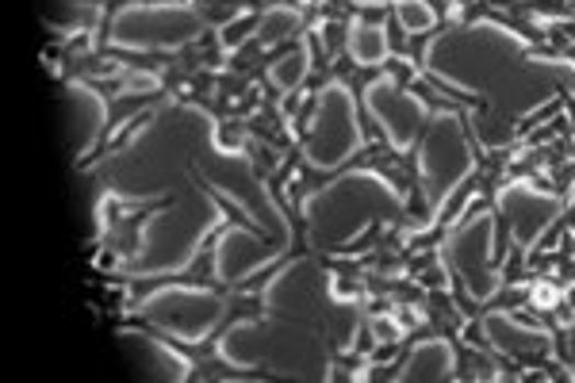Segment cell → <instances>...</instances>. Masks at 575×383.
I'll return each mask as SVG.
<instances>
[{
	"mask_svg": "<svg viewBox=\"0 0 575 383\" xmlns=\"http://www.w3.org/2000/svg\"><path fill=\"white\" fill-rule=\"evenodd\" d=\"M433 120H438V115H426L422 127H418V135L410 138L407 146H395L387 131L384 135H376V138H369V143H361L353 154H349V158H341L338 166H334L338 184L346 181V177H376V181H384L387 189H392L395 200L403 203L399 218L410 226V230L430 226L433 211H430V200H426L422 146H426V135H430Z\"/></svg>",
	"mask_w": 575,
	"mask_h": 383,
	"instance_id": "obj_1",
	"label": "cell"
},
{
	"mask_svg": "<svg viewBox=\"0 0 575 383\" xmlns=\"http://www.w3.org/2000/svg\"><path fill=\"white\" fill-rule=\"evenodd\" d=\"M189 181H192V184H196V189H200V192H204V195H207V200H212V203H215V211H219V215H223V218H227V223H230V226H235V230L250 234V238H261V241H269V246H273V241H277V238H273V234H269V230H266V226H261V223H258V218H253V215H250V211H246V207H243V203H238V200H235V195H227V192H219V189H215V184H212V181H207V177H204V173H200V169H196V166H192V161H189Z\"/></svg>",
	"mask_w": 575,
	"mask_h": 383,
	"instance_id": "obj_4",
	"label": "cell"
},
{
	"mask_svg": "<svg viewBox=\"0 0 575 383\" xmlns=\"http://www.w3.org/2000/svg\"><path fill=\"white\" fill-rule=\"evenodd\" d=\"M177 203L173 192L161 195H120L108 189L97 203V238H92V264L97 272H127L131 264L143 261L146 226Z\"/></svg>",
	"mask_w": 575,
	"mask_h": 383,
	"instance_id": "obj_2",
	"label": "cell"
},
{
	"mask_svg": "<svg viewBox=\"0 0 575 383\" xmlns=\"http://www.w3.org/2000/svg\"><path fill=\"white\" fill-rule=\"evenodd\" d=\"M503 4L522 12L526 20H538V23H549V20H572L575 23V0H503Z\"/></svg>",
	"mask_w": 575,
	"mask_h": 383,
	"instance_id": "obj_6",
	"label": "cell"
},
{
	"mask_svg": "<svg viewBox=\"0 0 575 383\" xmlns=\"http://www.w3.org/2000/svg\"><path fill=\"white\" fill-rule=\"evenodd\" d=\"M326 376L330 380H364L369 376V357H361L353 346L349 349L330 346L326 349Z\"/></svg>",
	"mask_w": 575,
	"mask_h": 383,
	"instance_id": "obj_5",
	"label": "cell"
},
{
	"mask_svg": "<svg viewBox=\"0 0 575 383\" xmlns=\"http://www.w3.org/2000/svg\"><path fill=\"white\" fill-rule=\"evenodd\" d=\"M112 330H127L138 334V338H150L158 341L161 349H169L173 357L184 361V383H277L284 380L277 369H243V364L227 361L223 357V341L215 338H181V334H169L166 326L150 323L143 315H112L108 318Z\"/></svg>",
	"mask_w": 575,
	"mask_h": 383,
	"instance_id": "obj_3",
	"label": "cell"
}]
</instances>
